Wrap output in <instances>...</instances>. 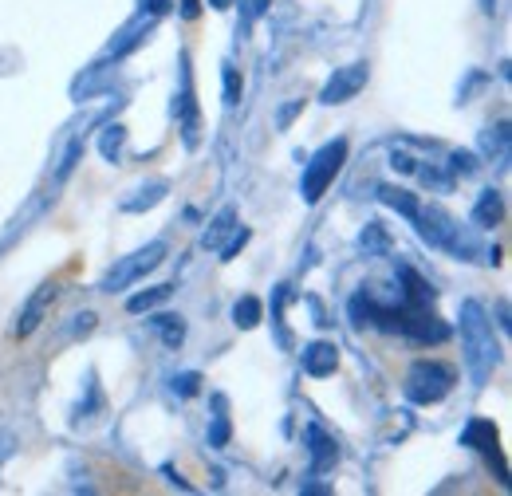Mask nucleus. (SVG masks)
<instances>
[{"mask_svg": "<svg viewBox=\"0 0 512 496\" xmlns=\"http://www.w3.org/2000/svg\"><path fill=\"white\" fill-rule=\"evenodd\" d=\"M197 386H201V374H193V371L174 378V394H182V398H193V394H197Z\"/></svg>", "mask_w": 512, "mask_h": 496, "instance_id": "24", "label": "nucleus"}, {"mask_svg": "<svg viewBox=\"0 0 512 496\" xmlns=\"http://www.w3.org/2000/svg\"><path fill=\"white\" fill-rule=\"evenodd\" d=\"M225 441H229V422H225V418H213V426H209V445L221 449Z\"/></svg>", "mask_w": 512, "mask_h": 496, "instance_id": "26", "label": "nucleus"}, {"mask_svg": "<svg viewBox=\"0 0 512 496\" xmlns=\"http://www.w3.org/2000/svg\"><path fill=\"white\" fill-rule=\"evenodd\" d=\"M379 197H383L386 205L394 209V213H402L406 221H414V213H418V197L414 193H406V189H394V186H383L379 189Z\"/></svg>", "mask_w": 512, "mask_h": 496, "instance_id": "17", "label": "nucleus"}, {"mask_svg": "<svg viewBox=\"0 0 512 496\" xmlns=\"http://www.w3.org/2000/svg\"><path fill=\"white\" fill-rule=\"evenodd\" d=\"M170 193L166 182H150V186H142L138 193H130L127 201H123V213H142V209H154L162 197Z\"/></svg>", "mask_w": 512, "mask_h": 496, "instance_id": "14", "label": "nucleus"}, {"mask_svg": "<svg viewBox=\"0 0 512 496\" xmlns=\"http://www.w3.org/2000/svg\"><path fill=\"white\" fill-rule=\"evenodd\" d=\"M501 217H505V197H501L497 189H485V193L477 197V205H473V225H481V229H497Z\"/></svg>", "mask_w": 512, "mask_h": 496, "instance_id": "10", "label": "nucleus"}, {"mask_svg": "<svg viewBox=\"0 0 512 496\" xmlns=\"http://www.w3.org/2000/svg\"><path fill=\"white\" fill-rule=\"evenodd\" d=\"M260 315H264V308H260L256 296H241V300L233 304V323H237L241 331H253L256 323H260Z\"/></svg>", "mask_w": 512, "mask_h": 496, "instance_id": "19", "label": "nucleus"}, {"mask_svg": "<svg viewBox=\"0 0 512 496\" xmlns=\"http://www.w3.org/2000/svg\"><path fill=\"white\" fill-rule=\"evenodd\" d=\"M497 319H501V331H512V319H509V304H505V300H501V304H497Z\"/></svg>", "mask_w": 512, "mask_h": 496, "instance_id": "31", "label": "nucleus"}, {"mask_svg": "<svg viewBox=\"0 0 512 496\" xmlns=\"http://www.w3.org/2000/svg\"><path fill=\"white\" fill-rule=\"evenodd\" d=\"M178 115L186 126V142L193 146V130H197V103H193V79H190V60H182V103H178Z\"/></svg>", "mask_w": 512, "mask_h": 496, "instance_id": "12", "label": "nucleus"}, {"mask_svg": "<svg viewBox=\"0 0 512 496\" xmlns=\"http://www.w3.org/2000/svg\"><path fill=\"white\" fill-rule=\"evenodd\" d=\"M461 347H465V367H469L473 386H485L497 371V363H501V347L493 339L489 315L477 300L461 304Z\"/></svg>", "mask_w": 512, "mask_h": 496, "instance_id": "1", "label": "nucleus"}, {"mask_svg": "<svg viewBox=\"0 0 512 496\" xmlns=\"http://www.w3.org/2000/svg\"><path fill=\"white\" fill-rule=\"evenodd\" d=\"M481 8H485V12H493V0H481Z\"/></svg>", "mask_w": 512, "mask_h": 496, "instance_id": "35", "label": "nucleus"}, {"mask_svg": "<svg viewBox=\"0 0 512 496\" xmlns=\"http://www.w3.org/2000/svg\"><path fill=\"white\" fill-rule=\"evenodd\" d=\"M461 441H465L469 449L485 453V457H489V465H497V477L509 485V469H505V461H501V445H497V426H493V422H485V418H473V422L465 426Z\"/></svg>", "mask_w": 512, "mask_h": 496, "instance_id": "7", "label": "nucleus"}, {"mask_svg": "<svg viewBox=\"0 0 512 496\" xmlns=\"http://www.w3.org/2000/svg\"><path fill=\"white\" fill-rule=\"evenodd\" d=\"M150 327L162 335V343H166L170 351H178V347L186 343V319H182V315H154Z\"/></svg>", "mask_w": 512, "mask_h": 496, "instance_id": "13", "label": "nucleus"}, {"mask_svg": "<svg viewBox=\"0 0 512 496\" xmlns=\"http://www.w3.org/2000/svg\"><path fill=\"white\" fill-rule=\"evenodd\" d=\"M174 296V288L170 284H158V288H146L142 296H130L127 300V311H134V315H142V311L158 308V304H166Z\"/></svg>", "mask_w": 512, "mask_h": 496, "instance_id": "18", "label": "nucleus"}, {"mask_svg": "<svg viewBox=\"0 0 512 496\" xmlns=\"http://www.w3.org/2000/svg\"><path fill=\"white\" fill-rule=\"evenodd\" d=\"M386 245H390V241H386L383 225H379V221H371V225H367V233H363V248H367V252H386Z\"/></svg>", "mask_w": 512, "mask_h": 496, "instance_id": "22", "label": "nucleus"}, {"mask_svg": "<svg viewBox=\"0 0 512 496\" xmlns=\"http://www.w3.org/2000/svg\"><path fill=\"white\" fill-rule=\"evenodd\" d=\"M249 241H253V233H249L245 225H241V229H233V241H229V245H221V260H233V256L249 245Z\"/></svg>", "mask_w": 512, "mask_h": 496, "instance_id": "23", "label": "nucleus"}, {"mask_svg": "<svg viewBox=\"0 0 512 496\" xmlns=\"http://www.w3.org/2000/svg\"><path fill=\"white\" fill-rule=\"evenodd\" d=\"M300 111H304V103H300V99H292V103H288V107H280V115H276V126H280V130H284V126L292 123V119H296V115H300Z\"/></svg>", "mask_w": 512, "mask_h": 496, "instance_id": "27", "label": "nucleus"}, {"mask_svg": "<svg viewBox=\"0 0 512 496\" xmlns=\"http://www.w3.org/2000/svg\"><path fill=\"white\" fill-rule=\"evenodd\" d=\"M237 229V213L233 209H221L213 221H209V229H205V237H201V245L205 248H221L225 245V237Z\"/></svg>", "mask_w": 512, "mask_h": 496, "instance_id": "15", "label": "nucleus"}, {"mask_svg": "<svg viewBox=\"0 0 512 496\" xmlns=\"http://www.w3.org/2000/svg\"><path fill=\"white\" fill-rule=\"evenodd\" d=\"M308 445H312V469H316V473H327V469L339 461V445L323 434L320 426L308 430Z\"/></svg>", "mask_w": 512, "mask_h": 496, "instance_id": "11", "label": "nucleus"}, {"mask_svg": "<svg viewBox=\"0 0 512 496\" xmlns=\"http://www.w3.org/2000/svg\"><path fill=\"white\" fill-rule=\"evenodd\" d=\"M339 367V351H335V343H308L304 347V371L312 374V378H327V374H335Z\"/></svg>", "mask_w": 512, "mask_h": 496, "instance_id": "9", "label": "nucleus"}, {"mask_svg": "<svg viewBox=\"0 0 512 496\" xmlns=\"http://www.w3.org/2000/svg\"><path fill=\"white\" fill-rule=\"evenodd\" d=\"M481 150L485 154H497L501 162H509V123H497V130H485Z\"/></svg>", "mask_w": 512, "mask_h": 496, "instance_id": "20", "label": "nucleus"}, {"mask_svg": "<svg viewBox=\"0 0 512 496\" xmlns=\"http://www.w3.org/2000/svg\"><path fill=\"white\" fill-rule=\"evenodd\" d=\"M414 229H418V237H422L430 248L457 252V256H473V252H477V241L465 237V233L457 229V221L449 217L442 205H430V209L418 205V213H414Z\"/></svg>", "mask_w": 512, "mask_h": 496, "instance_id": "2", "label": "nucleus"}, {"mask_svg": "<svg viewBox=\"0 0 512 496\" xmlns=\"http://www.w3.org/2000/svg\"><path fill=\"white\" fill-rule=\"evenodd\" d=\"M394 166H398V170H402V174H410V170H414V162H410V158H406V154H394Z\"/></svg>", "mask_w": 512, "mask_h": 496, "instance_id": "33", "label": "nucleus"}, {"mask_svg": "<svg viewBox=\"0 0 512 496\" xmlns=\"http://www.w3.org/2000/svg\"><path fill=\"white\" fill-rule=\"evenodd\" d=\"M162 256H166V241H150L146 248H138V252H130L127 260H119L107 276H103V284H99V292H107V296H115V292H123L130 288L134 280H142L150 268H158L162 264Z\"/></svg>", "mask_w": 512, "mask_h": 496, "instance_id": "5", "label": "nucleus"}, {"mask_svg": "<svg viewBox=\"0 0 512 496\" xmlns=\"http://www.w3.org/2000/svg\"><path fill=\"white\" fill-rule=\"evenodd\" d=\"M209 4H213V8H229V0H209Z\"/></svg>", "mask_w": 512, "mask_h": 496, "instance_id": "34", "label": "nucleus"}, {"mask_svg": "<svg viewBox=\"0 0 512 496\" xmlns=\"http://www.w3.org/2000/svg\"><path fill=\"white\" fill-rule=\"evenodd\" d=\"M363 87H367V63H351V67L335 71V75H331V79L323 83L320 103H327V107H339V103L355 99V95H359Z\"/></svg>", "mask_w": 512, "mask_h": 496, "instance_id": "6", "label": "nucleus"}, {"mask_svg": "<svg viewBox=\"0 0 512 496\" xmlns=\"http://www.w3.org/2000/svg\"><path fill=\"white\" fill-rule=\"evenodd\" d=\"M79 158H83V138H75V142H71V150L64 154V162H60V178H67V174L75 170V162H79Z\"/></svg>", "mask_w": 512, "mask_h": 496, "instance_id": "25", "label": "nucleus"}, {"mask_svg": "<svg viewBox=\"0 0 512 496\" xmlns=\"http://www.w3.org/2000/svg\"><path fill=\"white\" fill-rule=\"evenodd\" d=\"M95 331V315L91 311H83L79 319H75V335H91Z\"/></svg>", "mask_w": 512, "mask_h": 496, "instance_id": "29", "label": "nucleus"}, {"mask_svg": "<svg viewBox=\"0 0 512 496\" xmlns=\"http://www.w3.org/2000/svg\"><path fill=\"white\" fill-rule=\"evenodd\" d=\"M182 16H186V20H197V16H201V0H182Z\"/></svg>", "mask_w": 512, "mask_h": 496, "instance_id": "30", "label": "nucleus"}, {"mask_svg": "<svg viewBox=\"0 0 512 496\" xmlns=\"http://www.w3.org/2000/svg\"><path fill=\"white\" fill-rule=\"evenodd\" d=\"M473 162H477L473 154H453V174H473L477 170Z\"/></svg>", "mask_w": 512, "mask_h": 496, "instance_id": "28", "label": "nucleus"}, {"mask_svg": "<svg viewBox=\"0 0 512 496\" xmlns=\"http://www.w3.org/2000/svg\"><path fill=\"white\" fill-rule=\"evenodd\" d=\"M123 142H127V126H119V123L103 126V134H99V154H103L107 162H119Z\"/></svg>", "mask_w": 512, "mask_h": 496, "instance_id": "16", "label": "nucleus"}, {"mask_svg": "<svg viewBox=\"0 0 512 496\" xmlns=\"http://www.w3.org/2000/svg\"><path fill=\"white\" fill-rule=\"evenodd\" d=\"M343 162H347V138H335V142H327V146H320L312 154V162L304 166V182H300V193H304L308 205H316L327 193V186L335 182V174L343 170Z\"/></svg>", "mask_w": 512, "mask_h": 496, "instance_id": "3", "label": "nucleus"}, {"mask_svg": "<svg viewBox=\"0 0 512 496\" xmlns=\"http://www.w3.org/2000/svg\"><path fill=\"white\" fill-rule=\"evenodd\" d=\"M457 374L449 371L446 363H414L410 374H406V398L414 406H438L453 390Z\"/></svg>", "mask_w": 512, "mask_h": 496, "instance_id": "4", "label": "nucleus"}, {"mask_svg": "<svg viewBox=\"0 0 512 496\" xmlns=\"http://www.w3.org/2000/svg\"><path fill=\"white\" fill-rule=\"evenodd\" d=\"M150 4V16H166L170 12V0H146Z\"/></svg>", "mask_w": 512, "mask_h": 496, "instance_id": "32", "label": "nucleus"}, {"mask_svg": "<svg viewBox=\"0 0 512 496\" xmlns=\"http://www.w3.org/2000/svg\"><path fill=\"white\" fill-rule=\"evenodd\" d=\"M56 296H60V288H56V284H40V288H36V296L24 304L20 319H16V335H20V339H28V335L44 323V315H48V308L56 304Z\"/></svg>", "mask_w": 512, "mask_h": 496, "instance_id": "8", "label": "nucleus"}, {"mask_svg": "<svg viewBox=\"0 0 512 496\" xmlns=\"http://www.w3.org/2000/svg\"><path fill=\"white\" fill-rule=\"evenodd\" d=\"M221 75H225V103L237 107V103H241V91H245V79H241V71H237L233 63H225Z\"/></svg>", "mask_w": 512, "mask_h": 496, "instance_id": "21", "label": "nucleus"}]
</instances>
